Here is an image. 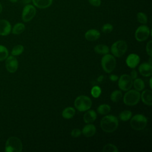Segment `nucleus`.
Instances as JSON below:
<instances>
[{"mask_svg":"<svg viewBox=\"0 0 152 152\" xmlns=\"http://www.w3.org/2000/svg\"><path fill=\"white\" fill-rule=\"evenodd\" d=\"M102 90L100 87L99 86H94L91 90V94L92 95V96L94 98H97L100 96V94H101Z\"/></svg>","mask_w":152,"mask_h":152,"instance_id":"nucleus-31","label":"nucleus"},{"mask_svg":"<svg viewBox=\"0 0 152 152\" xmlns=\"http://www.w3.org/2000/svg\"><path fill=\"white\" fill-rule=\"evenodd\" d=\"M134 87L135 90L140 91L142 90L145 87V84L144 82L141 79V78H135L134 79V81L133 82Z\"/></svg>","mask_w":152,"mask_h":152,"instance_id":"nucleus-23","label":"nucleus"},{"mask_svg":"<svg viewBox=\"0 0 152 152\" xmlns=\"http://www.w3.org/2000/svg\"><path fill=\"white\" fill-rule=\"evenodd\" d=\"M97 112L102 115L108 114L110 111V106L107 104H102L99 106L97 109Z\"/></svg>","mask_w":152,"mask_h":152,"instance_id":"nucleus-24","label":"nucleus"},{"mask_svg":"<svg viewBox=\"0 0 152 152\" xmlns=\"http://www.w3.org/2000/svg\"><path fill=\"white\" fill-rule=\"evenodd\" d=\"M31 1V0H22V2L23 4H26V5H27L29 3H30Z\"/></svg>","mask_w":152,"mask_h":152,"instance_id":"nucleus-38","label":"nucleus"},{"mask_svg":"<svg viewBox=\"0 0 152 152\" xmlns=\"http://www.w3.org/2000/svg\"><path fill=\"white\" fill-rule=\"evenodd\" d=\"M127 50V44L124 40H118L113 43L110 48L112 53L116 57L123 56Z\"/></svg>","mask_w":152,"mask_h":152,"instance_id":"nucleus-7","label":"nucleus"},{"mask_svg":"<svg viewBox=\"0 0 152 152\" xmlns=\"http://www.w3.org/2000/svg\"><path fill=\"white\" fill-rule=\"evenodd\" d=\"M151 47H152V41L150 40L147 45H146V52L148 55H149L150 57H151L152 56V50H151Z\"/></svg>","mask_w":152,"mask_h":152,"instance_id":"nucleus-33","label":"nucleus"},{"mask_svg":"<svg viewBox=\"0 0 152 152\" xmlns=\"http://www.w3.org/2000/svg\"><path fill=\"white\" fill-rule=\"evenodd\" d=\"M36 13V10L35 7L30 4L26 5L22 11V20L24 22H28L31 21Z\"/></svg>","mask_w":152,"mask_h":152,"instance_id":"nucleus-9","label":"nucleus"},{"mask_svg":"<svg viewBox=\"0 0 152 152\" xmlns=\"http://www.w3.org/2000/svg\"><path fill=\"white\" fill-rule=\"evenodd\" d=\"M147 122V119L145 116L142 114H137L131 119L130 125L134 129L140 131L146 127Z\"/></svg>","mask_w":152,"mask_h":152,"instance_id":"nucleus-4","label":"nucleus"},{"mask_svg":"<svg viewBox=\"0 0 152 152\" xmlns=\"http://www.w3.org/2000/svg\"><path fill=\"white\" fill-rule=\"evenodd\" d=\"M25 30V26L23 23H18L15 24L12 29V33L14 34H20L22 33Z\"/></svg>","mask_w":152,"mask_h":152,"instance_id":"nucleus-22","label":"nucleus"},{"mask_svg":"<svg viewBox=\"0 0 152 152\" xmlns=\"http://www.w3.org/2000/svg\"><path fill=\"white\" fill-rule=\"evenodd\" d=\"M11 31V26L10 23L4 19L0 20V35L7 36Z\"/></svg>","mask_w":152,"mask_h":152,"instance_id":"nucleus-13","label":"nucleus"},{"mask_svg":"<svg viewBox=\"0 0 152 152\" xmlns=\"http://www.w3.org/2000/svg\"><path fill=\"white\" fill-rule=\"evenodd\" d=\"M113 30V26L111 24L106 23L102 27V31L104 33H110Z\"/></svg>","mask_w":152,"mask_h":152,"instance_id":"nucleus-32","label":"nucleus"},{"mask_svg":"<svg viewBox=\"0 0 152 152\" xmlns=\"http://www.w3.org/2000/svg\"><path fill=\"white\" fill-rule=\"evenodd\" d=\"M18 66V62L15 57L14 56L11 55L8 56L5 59V67L7 71L10 73L15 72L17 69Z\"/></svg>","mask_w":152,"mask_h":152,"instance_id":"nucleus-11","label":"nucleus"},{"mask_svg":"<svg viewBox=\"0 0 152 152\" xmlns=\"http://www.w3.org/2000/svg\"><path fill=\"white\" fill-rule=\"evenodd\" d=\"M88 2L94 7H99L101 4V0H88Z\"/></svg>","mask_w":152,"mask_h":152,"instance_id":"nucleus-35","label":"nucleus"},{"mask_svg":"<svg viewBox=\"0 0 152 152\" xmlns=\"http://www.w3.org/2000/svg\"><path fill=\"white\" fill-rule=\"evenodd\" d=\"M140 61V56L135 53H131L128 56L126 59V64L131 68H135Z\"/></svg>","mask_w":152,"mask_h":152,"instance_id":"nucleus-12","label":"nucleus"},{"mask_svg":"<svg viewBox=\"0 0 152 152\" xmlns=\"http://www.w3.org/2000/svg\"><path fill=\"white\" fill-rule=\"evenodd\" d=\"M133 80L127 74L122 75L118 81V87L119 88L123 91H126L131 89L132 86Z\"/></svg>","mask_w":152,"mask_h":152,"instance_id":"nucleus-8","label":"nucleus"},{"mask_svg":"<svg viewBox=\"0 0 152 152\" xmlns=\"http://www.w3.org/2000/svg\"><path fill=\"white\" fill-rule=\"evenodd\" d=\"M24 51V46L21 45L15 46L11 51V54L13 56H18L21 55Z\"/></svg>","mask_w":152,"mask_h":152,"instance_id":"nucleus-27","label":"nucleus"},{"mask_svg":"<svg viewBox=\"0 0 152 152\" xmlns=\"http://www.w3.org/2000/svg\"><path fill=\"white\" fill-rule=\"evenodd\" d=\"M8 56V50L7 48L2 45H0V61L5 60Z\"/></svg>","mask_w":152,"mask_h":152,"instance_id":"nucleus-28","label":"nucleus"},{"mask_svg":"<svg viewBox=\"0 0 152 152\" xmlns=\"http://www.w3.org/2000/svg\"><path fill=\"white\" fill-rule=\"evenodd\" d=\"M75 114V110L74 109V108L72 107H68L64 109L62 113V116L63 118L69 119L73 118Z\"/></svg>","mask_w":152,"mask_h":152,"instance_id":"nucleus-20","label":"nucleus"},{"mask_svg":"<svg viewBox=\"0 0 152 152\" xmlns=\"http://www.w3.org/2000/svg\"><path fill=\"white\" fill-rule=\"evenodd\" d=\"M132 117V112L130 110H125L121 112L119 115L120 120L122 121H127Z\"/></svg>","mask_w":152,"mask_h":152,"instance_id":"nucleus-25","label":"nucleus"},{"mask_svg":"<svg viewBox=\"0 0 152 152\" xmlns=\"http://www.w3.org/2000/svg\"><path fill=\"white\" fill-rule=\"evenodd\" d=\"M100 36V32L96 29L88 30L85 33V38L88 41H95L97 40Z\"/></svg>","mask_w":152,"mask_h":152,"instance_id":"nucleus-16","label":"nucleus"},{"mask_svg":"<svg viewBox=\"0 0 152 152\" xmlns=\"http://www.w3.org/2000/svg\"><path fill=\"white\" fill-rule=\"evenodd\" d=\"M23 150L21 141L16 137H11L6 141L5 151L6 152H21Z\"/></svg>","mask_w":152,"mask_h":152,"instance_id":"nucleus-2","label":"nucleus"},{"mask_svg":"<svg viewBox=\"0 0 152 152\" xmlns=\"http://www.w3.org/2000/svg\"><path fill=\"white\" fill-rule=\"evenodd\" d=\"M102 151L103 152H118V149L115 145L112 144H107L103 147Z\"/></svg>","mask_w":152,"mask_h":152,"instance_id":"nucleus-29","label":"nucleus"},{"mask_svg":"<svg viewBox=\"0 0 152 152\" xmlns=\"http://www.w3.org/2000/svg\"><path fill=\"white\" fill-rule=\"evenodd\" d=\"M118 75H114V74H112V75H110V77H109V79L112 81H116L118 80Z\"/></svg>","mask_w":152,"mask_h":152,"instance_id":"nucleus-37","label":"nucleus"},{"mask_svg":"<svg viewBox=\"0 0 152 152\" xmlns=\"http://www.w3.org/2000/svg\"><path fill=\"white\" fill-rule=\"evenodd\" d=\"M34 5L41 9H45L49 7L53 2V0H31Z\"/></svg>","mask_w":152,"mask_h":152,"instance_id":"nucleus-19","label":"nucleus"},{"mask_svg":"<svg viewBox=\"0 0 152 152\" xmlns=\"http://www.w3.org/2000/svg\"><path fill=\"white\" fill-rule=\"evenodd\" d=\"M138 71L142 76L150 77L152 74V66L149 63H142L140 65Z\"/></svg>","mask_w":152,"mask_h":152,"instance_id":"nucleus-14","label":"nucleus"},{"mask_svg":"<svg viewBox=\"0 0 152 152\" xmlns=\"http://www.w3.org/2000/svg\"><path fill=\"white\" fill-rule=\"evenodd\" d=\"M150 29L145 25L140 26L137 28L135 33V39L138 42H142L148 39L150 35Z\"/></svg>","mask_w":152,"mask_h":152,"instance_id":"nucleus-10","label":"nucleus"},{"mask_svg":"<svg viewBox=\"0 0 152 152\" xmlns=\"http://www.w3.org/2000/svg\"><path fill=\"white\" fill-rule=\"evenodd\" d=\"M140 100V93L136 90H129L124 96V103L129 106L136 105Z\"/></svg>","mask_w":152,"mask_h":152,"instance_id":"nucleus-5","label":"nucleus"},{"mask_svg":"<svg viewBox=\"0 0 152 152\" xmlns=\"http://www.w3.org/2000/svg\"><path fill=\"white\" fill-rule=\"evenodd\" d=\"M130 77L132 78V80H134L135 78H137V72L135 69H133L131 72V75Z\"/></svg>","mask_w":152,"mask_h":152,"instance_id":"nucleus-36","label":"nucleus"},{"mask_svg":"<svg viewBox=\"0 0 152 152\" xmlns=\"http://www.w3.org/2000/svg\"><path fill=\"white\" fill-rule=\"evenodd\" d=\"M137 18L138 21L141 24H146L147 23V17L143 12H138L137 15Z\"/></svg>","mask_w":152,"mask_h":152,"instance_id":"nucleus-30","label":"nucleus"},{"mask_svg":"<svg viewBox=\"0 0 152 152\" xmlns=\"http://www.w3.org/2000/svg\"><path fill=\"white\" fill-rule=\"evenodd\" d=\"M97 114L93 110H89L85 113L83 116V119L85 123L90 124L92 123L96 119Z\"/></svg>","mask_w":152,"mask_h":152,"instance_id":"nucleus-18","label":"nucleus"},{"mask_svg":"<svg viewBox=\"0 0 152 152\" xmlns=\"http://www.w3.org/2000/svg\"><path fill=\"white\" fill-rule=\"evenodd\" d=\"M81 134V131L80 129H78V128H74L72 130L71 132V135L72 137L74 138H77Z\"/></svg>","mask_w":152,"mask_h":152,"instance_id":"nucleus-34","label":"nucleus"},{"mask_svg":"<svg viewBox=\"0 0 152 152\" xmlns=\"http://www.w3.org/2000/svg\"><path fill=\"white\" fill-rule=\"evenodd\" d=\"M92 105L91 100L87 96L81 95L77 97L74 101L75 108L80 112H84L90 109Z\"/></svg>","mask_w":152,"mask_h":152,"instance_id":"nucleus-3","label":"nucleus"},{"mask_svg":"<svg viewBox=\"0 0 152 152\" xmlns=\"http://www.w3.org/2000/svg\"><path fill=\"white\" fill-rule=\"evenodd\" d=\"M142 102L148 106L152 105V91L150 90H144L140 95Z\"/></svg>","mask_w":152,"mask_h":152,"instance_id":"nucleus-15","label":"nucleus"},{"mask_svg":"<svg viewBox=\"0 0 152 152\" xmlns=\"http://www.w3.org/2000/svg\"><path fill=\"white\" fill-rule=\"evenodd\" d=\"M96 132V126L93 124H87L85 125L82 130L81 133L86 137H90L93 136Z\"/></svg>","mask_w":152,"mask_h":152,"instance_id":"nucleus-17","label":"nucleus"},{"mask_svg":"<svg viewBox=\"0 0 152 152\" xmlns=\"http://www.w3.org/2000/svg\"><path fill=\"white\" fill-rule=\"evenodd\" d=\"M11 2H12V3H15V2H17V1H18V0H9Z\"/></svg>","mask_w":152,"mask_h":152,"instance_id":"nucleus-39","label":"nucleus"},{"mask_svg":"<svg viewBox=\"0 0 152 152\" xmlns=\"http://www.w3.org/2000/svg\"><path fill=\"white\" fill-rule=\"evenodd\" d=\"M101 64L103 69L106 73L112 72L116 66V59L113 56L110 54H106L102 57Z\"/></svg>","mask_w":152,"mask_h":152,"instance_id":"nucleus-6","label":"nucleus"},{"mask_svg":"<svg viewBox=\"0 0 152 152\" xmlns=\"http://www.w3.org/2000/svg\"><path fill=\"white\" fill-rule=\"evenodd\" d=\"M2 5H1V4L0 2V14L2 12Z\"/></svg>","mask_w":152,"mask_h":152,"instance_id":"nucleus-40","label":"nucleus"},{"mask_svg":"<svg viewBox=\"0 0 152 152\" xmlns=\"http://www.w3.org/2000/svg\"><path fill=\"white\" fill-rule=\"evenodd\" d=\"M122 97V91L116 90L113 91L110 94V99L113 102H118Z\"/></svg>","mask_w":152,"mask_h":152,"instance_id":"nucleus-26","label":"nucleus"},{"mask_svg":"<svg viewBox=\"0 0 152 152\" xmlns=\"http://www.w3.org/2000/svg\"><path fill=\"white\" fill-rule=\"evenodd\" d=\"M118 126V119L113 115H106L100 121V127L106 132H112Z\"/></svg>","mask_w":152,"mask_h":152,"instance_id":"nucleus-1","label":"nucleus"},{"mask_svg":"<svg viewBox=\"0 0 152 152\" xmlns=\"http://www.w3.org/2000/svg\"><path fill=\"white\" fill-rule=\"evenodd\" d=\"M151 80H152V78H151L150 80V87L151 88H152V86H151Z\"/></svg>","mask_w":152,"mask_h":152,"instance_id":"nucleus-41","label":"nucleus"},{"mask_svg":"<svg viewBox=\"0 0 152 152\" xmlns=\"http://www.w3.org/2000/svg\"><path fill=\"white\" fill-rule=\"evenodd\" d=\"M94 50L96 53L100 55H106V54H107L109 52V47L105 45H102V44L96 45L94 47Z\"/></svg>","mask_w":152,"mask_h":152,"instance_id":"nucleus-21","label":"nucleus"}]
</instances>
